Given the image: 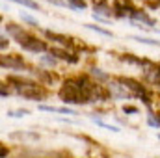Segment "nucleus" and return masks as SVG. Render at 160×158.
Wrapping results in <instances>:
<instances>
[{
  "instance_id": "f257e3e1",
  "label": "nucleus",
  "mask_w": 160,
  "mask_h": 158,
  "mask_svg": "<svg viewBox=\"0 0 160 158\" xmlns=\"http://www.w3.org/2000/svg\"><path fill=\"white\" fill-rule=\"evenodd\" d=\"M60 97H62V101L67 102V104H71V102H88V99H89L86 93H82V86H77V84H73V82H67V84L62 87Z\"/></svg>"
},
{
  "instance_id": "f03ea898",
  "label": "nucleus",
  "mask_w": 160,
  "mask_h": 158,
  "mask_svg": "<svg viewBox=\"0 0 160 158\" xmlns=\"http://www.w3.org/2000/svg\"><path fill=\"white\" fill-rule=\"evenodd\" d=\"M17 39H19L21 47H22L24 50H30V52H45V50H47V45L41 43L39 39H36V37H32V36L22 34V36L17 37Z\"/></svg>"
},
{
  "instance_id": "7ed1b4c3",
  "label": "nucleus",
  "mask_w": 160,
  "mask_h": 158,
  "mask_svg": "<svg viewBox=\"0 0 160 158\" xmlns=\"http://www.w3.org/2000/svg\"><path fill=\"white\" fill-rule=\"evenodd\" d=\"M110 93H112V97H116V99H127V97H128L127 89H123L119 84H116V82L110 84Z\"/></svg>"
},
{
  "instance_id": "20e7f679",
  "label": "nucleus",
  "mask_w": 160,
  "mask_h": 158,
  "mask_svg": "<svg viewBox=\"0 0 160 158\" xmlns=\"http://www.w3.org/2000/svg\"><path fill=\"white\" fill-rule=\"evenodd\" d=\"M52 56H58L62 60H69L71 63H77V58H73L71 54H67L65 50H60V48H52Z\"/></svg>"
},
{
  "instance_id": "39448f33",
  "label": "nucleus",
  "mask_w": 160,
  "mask_h": 158,
  "mask_svg": "<svg viewBox=\"0 0 160 158\" xmlns=\"http://www.w3.org/2000/svg\"><path fill=\"white\" fill-rule=\"evenodd\" d=\"M130 39L138 41V43H145V45H155V47H160V41H155L151 37H142V36H130Z\"/></svg>"
},
{
  "instance_id": "423d86ee",
  "label": "nucleus",
  "mask_w": 160,
  "mask_h": 158,
  "mask_svg": "<svg viewBox=\"0 0 160 158\" xmlns=\"http://www.w3.org/2000/svg\"><path fill=\"white\" fill-rule=\"evenodd\" d=\"M132 17H134V19H138V21H142V22H145V24H149V26H153V24H155V22H153V19H149L145 13L134 11V13H132Z\"/></svg>"
},
{
  "instance_id": "0eeeda50",
  "label": "nucleus",
  "mask_w": 160,
  "mask_h": 158,
  "mask_svg": "<svg viewBox=\"0 0 160 158\" xmlns=\"http://www.w3.org/2000/svg\"><path fill=\"white\" fill-rule=\"evenodd\" d=\"M93 119V123H97L99 126H102V128H108V130H112V132H119V128L118 126H112V125H106L104 121H101V119H97V117H91Z\"/></svg>"
},
{
  "instance_id": "6e6552de",
  "label": "nucleus",
  "mask_w": 160,
  "mask_h": 158,
  "mask_svg": "<svg viewBox=\"0 0 160 158\" xmlns=\"http://www.w3.org/2000/svg\"><path fill=\"white\" fill-rule=\"evenodd\" d=\"M89 30H95V32H99V34H102V36H108V37H112V32H108V30H104V28H101V26H95V24H86Z\"/></svg>"
},
{
  "instance_id": "1a4fd4ad",
  "label": "nucleus",
  "mask_w": 160,
  "mask_h": 158,
  "mask_svg": "<svg viewBox=\"0 0 160 158\" xmlns=\"http://www.w3.org/2000/svg\"><path fill=\"white\" fill-rule=\"evenodd\" d=\"M47 37H50V39H56L58 43H62V45H67V37H65V36H58V34L47 32Z\"/></svg>"
},
{
  "instance_id": "9d476101",
  "label": "nucleus",
  "mask_w": 160,
  "mask_h": 158,
  "mask_svg": "<svg viewBox=\"0 0 160 158\" xmlns=\"http://www.w3.org/2000/svg\"><path fill=\"white\" fill-rule=\"evenodd\" d=\"M28 114H30L28 110H9L8 112L9 117H22V116H28Z\"/></svg>"
},
{
  "instance_id": "9b49d317",
  "label": "nucleus",
  "mask_w": 160,
  "mask_h": 158,
  "mask_svg": "<svg viewBox=\"0 0 160 158\" xmlns=\"http://www.w3.org/2000/svg\"><path fill=\"white\" fill-rule=\"evenodd\" d=\"M11 2L22 4V6H26V7H30V9H38V4H36V2H32V0H11Z\"/></svg>"
},
{
  "instance_id": "f8f14e48",
  "label": "nucleus",
  "mask_w": 160,
  "mask_h": 158,
  "mask_svg": "<svg viewBox=\"0 0 160 158\" xmlns=\"http://www.w3.org/2000/svg\"><path fill=\"white\" fill-rule=\"evenodd\" d=\"M71 2V7L73 9H82V7H86V2L84 0H69Z\"/></svg>"
},
{
  "instance_id": "ddd939ff",
  "label": "nucleus",
  "mask_w": 160,
  "mask_h": 158,
  "mask_svg": "<svg viewBox=\"0 0 160 158\" xmlns=\"http://www.w3.org/2000/svg\"><path fill=\"white\" fill-rule=\"evenodd\" d=\"M21 19H22L24 22H30V24H34V26H38V21H36L34 17H30V15H26V13H21Z\"/></svg>"
},
{
  "instance_id": "4468645a",
  "label": "nucleus",
  "mask_w": 160,
  "mask_h": 158,
  "mask_svg": "<svg viewBox=\"0 0 160 158\" xmlns=\"http://www.w3.org/2000/svg\"><path fill=\"white\" fill-rule=\"evenodd\" d=\"M50 56H52V54H50ZM50 56H41V63H45V65H50V67H52V65L56 63V60H54V58H50Z\"/></svg>"
},
{
  "instance_id": "2eb2a0df",
  "label": "nucleus",
  "mask_w": 160,
  "mask_h": 158,
  "mask_svg": "<svg viewBox=\"0 0 160 158\" xmlns=\"http://www.w3.org/2000/svg\"><path fill=\"white\" fill-rule=\"evenodd\" d=\"M93 75H95L97 78H101V80H108V75L101 73V69H93Z\"/></svg>"
},
{
  "instance_id": "dca6fc26",
  "label": "nucleus",
  "mask_w": 160,
  "mask_h": 158,
  "mask_svg": "<svg viewBox=\"0 0 160 158\" xmlns=\"http://www.w3.org/2000/svg\"><path fill=\"white\" fill-rule=\"evenodd\" d=\"M123 112H125V114H138V108H134V106H125Z\"/></svg>"
},
{
  "instance_id": "f3484780",
  "label": "nucleus",
  "mask_w": 160,
  "mask_h": 158,
  "mask_svg": "<svg viewBox=\"0 0 160 158\" xmlns=\"http://www.w3.org/2000/svg\"><path fill=\"white\" fill-rule=\"evenodd\" d=\"M147 123H149L151 126H160V121L158 119H155V117H149L147 119Z\"/></svg>"
},
{
  "instance_id": "a211bd4d",
  "label": "nucleus",
  "mask_w": 160,
  "mask_h": 158,
  "mask_svg": "<svg viewBox=\"0 0 160 158\" xmlns=\"http://www.w3.org/2000/svg\"><path fill=\"white\" fill-rule=\"evenodd\" d=\"M155 82H157V84H160V67L157 69V73H155Z\"/></svg>"
},
{
  "instance_id": "6ab92c4d",
  "label": "nucleus",
  "mask_w": 160,
  "mask_h": 158,
  "mask_svg": "<svg viewBox=\"0 0 160 158\" xmlns=\"http://www.w3.org/2000/svg\"><path fill=\"white\" fill-rule=\"evenodd\" d=\"M6 45H8V39H6V37H2V48H6Z\"/></svg>"
},
{
  "instance_id": "aec40b11",
  "label": "nucleus",
  "mask_w": 160,
  "mask_h": 158,
  "mask_svg": "<svg viewBox=\"0 0 160 158\" xmlns=\"http://www.w3.org/2000/svg\"><path fill=\"white\" fill-rule=\"evenodd\" d=\"M158 138H160V134H158Z\"/></svg>"
}]
</instances>
